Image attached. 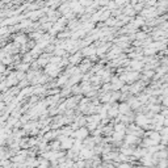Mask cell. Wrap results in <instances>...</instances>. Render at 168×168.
Listing matches in <instances>:
<instances>
[{
	"mask_svg": "<svg viewBox=\"0 0 168 168\" xmlns=\"http://www.w3.org/2000/svg\"><path fill=\"white\" fill-rule=\"evenodd\" d=\"M93 53H95V49H85L83 51V54L84 55H91V54H93Z\"/></svg>",
	"mask_w": 168,
	"mask_h": 168,
	"instance_id": "obj_6",
	"label": "cell"
},
{
	"mask_svg": "<svg viewBox=\"0 0 168 168\" xmlns=\"http://www.w3.org/2000/svg\"><path fill=\"white\" fill-rule=\"evenodd\" d=\"M75 135L78 138H85L88 135V130L87 129H79V130L75 133Z\"/></svg>",
	"mask_w": 168,
	"mask_h": 168,
	"instance_id": "obj_2",
	"label": "cell"
},
{
	"mask_svg": "<svg viewBox=\"0 0 168 168\" xmlns=\"http://www.w3.org/2000/svg\"><path fill=\"white\" fill-rule=\"evenodd\" d=\"M142 66H143L142 62H133L131 63V68L133 70H141L142 68Z\"/></svg>",
	"mask_w": 168,
	"mask_h": 168,
	"instance_id": "obj_4",
	"label": "cell"
},
{
	"mask_svg": "<svg viewBox=\"0 0 168 168\" xmlns=\"http://www.w3.org/2000/svg\"><path fill=\"white\" fill-rule=\"evenodd\" d=\"M155 168H168V158L167 159H159Z\"/></svg>",
	"mask_w": 168,
	"mask_h": 168,
	"instance_id": "obj_1",
	"label": "cell"
},
{
	"mask_svg": "<svg viewBox=\"0 0 168 168\" xmlns=\"http://www.w3.org/2000/svg\"><path fill=\"white\" fill-rule=\"evenodd\" d=\"M118 110L121 112V113H126V112H129V104H121Z\"/></svg>",
	"mask_w": 168,
	"mask_h": 168,
	"instance_id": "obj_5",
	"label": "cell"
},
{
	"mask_svg": "<svg viewBox=\"0 0 168 168\" xmlns=\"http://www.w3.org/2000/svg\"><path fill=\"white\" fill-rule=\"evenodd\" d=\"M143 87H144L143 83H137L135 85H133V87H131V92H133V93H138Z\"/></svg>",
	"mask_w": 168,
	"mask_h": 168,
	"instance_id": "obj_3",
	"label": "cell"
},
{
	"mask_svg": "<svg viewBox=\"0 0 168 168\" xmlns=\"http://www.w3.org/2000/svg\"><path fill=\"white\" fill-rule=\"evenodd\" d=\"M154 76V71H146L144 72V79L146 78H152Z\"/></svg>",
	"mask_w": 168,
	"mask_h": 168,
	"instance_id": "obj_7",
	"label": "cell"
}]
</instances>
